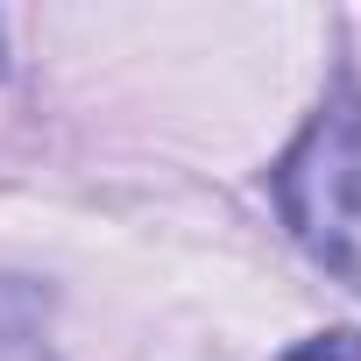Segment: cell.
Segmentation results:
<instances>
[{
    "label": "cell",
    "instance_id": "6da1fadb",
    "mask_svg": "<svg viewBox=\"0 0 361 361\" xmlns=\"http://www.w3.org/2000/svg\"><path fill=\"white\" fill-rule=\"evenodd\" d=\"M269 192H276L290 241L326 276L361 290V92L347 78L283 149V163L269 170Z\"/></svg>",
    "mask_w": 361,
    "mask_h": 361
},
{
    "label": "cell",
    "instance_id": "7a4b0ae2",
    "mask_svg": "<svg viewBox=\"0 0 361 361\" xmlns=\"http://www.w3.org/2000/svg\"><path fill=\"white\" fill-rule=\"evenodd\" d=\"M283 361H361V333H347V326H333V333H312V340H298Z\"/></svg>",
    "mask_w": 361,
    "mask_h": 361
},
{
    "label": "cell",
    "instance_id": "3957f363",
    "mask_svg": "<svg viewBox=\"0 0 361 361\" xmlns=\"http://www.w3.org/2000/svg\"><path fill=\"white\" fill-rule=\"evenodd\" d=\"M36 312H43V298H36L29 283H8V276H0V340L29 333V326H36Z\"/></svg>",
    "mask_w": 361,
    "mask_h": 361
}]
</instances>
